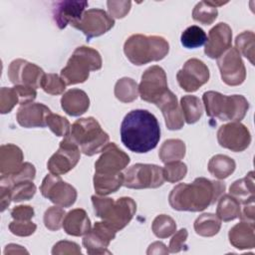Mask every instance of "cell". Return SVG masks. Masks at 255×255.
<instances>
[{
    "label": "cell",
    "mask_w": 255,
    "mask_h": 255,
    "mask_svg": "<svg viewBox=\"0 0 255 255\" xmlns=\"http://www.w3.org/2000/svg\"><path fill=\"white\" fill-rule=\"evenodd\" d=\"M121 139L126 147L136 153L155 148L160 139V127L153 114L146 110H132L121 125Z\"/></svg>",
    "instance_id": "6da1fadb"
},
{
    "label": "cell",
    "mask_w": 255,
    "mask_h": 255,
    "mask_svg": "<svg viewBox=\"0 0 255 255\" xmlns=\"http://www.w3.org/2000/svg\"><path fill=\"white\" fill-rule=\"evenodd\" d=\"M225 188L222 181L197 177L192 183H179L174 186L168 195V202L174 210L198 212L214 204Z\"/></svg>",
    "instance_id": "7a4b0ae2"
},
{
    "label": "cell",
    "mask_w": 255,
    "mask_h": 255,
    "mask_svg": "<svg viewBox=\"0 0 255 255\" xmlns=\"http://www.w3.org/2000/svg\"><path fill=\"white\" fill-rule=\"evenodd\" d=\"M169 52L168 42L161 36L130 35L124 44V53L135 66L157 62L165 58Z\"/></svg>",
    "instance_id": "3957f363"
},
{
    "label": "cell",
    "mask_w": 255,
    "mask_h": 255,
    "mask_svg": "<svg viewBox=\"0 0 255 255\" xmlns=\"http://www.w3.org/2000/svg\"><path fill=\"white\" fill-rule=\"evenodd\" d=\"M91 199L96 216L100 217L115 231L124 229L136 211L135 201L128 196L115 200L110 197L92 195Z\"/></svg>",
    "instance_id": "277c9868"
},
{
    "label": "cell",
    "mask_w": 255,
    "mask_h": 255,
    "mask_svg": "<svg viewBox=\"0 0 255 255\" xmlns=\"http://www.w3.org/2000/svg\"><path fill=\"white\" fill-rule=\"evenodd\" d=\"M206 114L220 121L240 122L244 119L249 103L241 95L225 96L215 91H207L202 96Z\"/></svg>",
    "instance_id": "5b68a950"
},
{
    "label": "cell",
    "mask_w": 255,
    "mask_h": 255,
    "mask_svg": "<svg viewBox=\"0 0 255 255\" xmlns=\"http://www.w3.org/2000/svg\"><path fill=\"white\" fill-rule=\"evenodd\" d=\"M67 136L88 156L102 152L110 139L109 134L93 117L77 120L72 125L70 133Z\"/></svg>",
    "instance_id": "8992f818"
},
{
    "label": "cell",
    "mask_w": 255,
    "mask_h": 255,
    "mask_svg": "<svg viewBox=\"0 0 255 255\" xmlns=\"http://www.w3.org/2000/svg\"><path fill=\"white\" fill-rule=\"evenodd\" d=\"M102 57L97 50L86 46L78 47L61 70V78L66 85L82 84L88 80L91 71L102 68Z\"/></svg>",
    "instance_id": "52a82bcc"
},
{
    "label": "cell",
    "mask_w": 255,
    "mask_h": 255,
    "mask_svg": "<svg viewBox=\"0 0 255 255\" xmlns=\"http://www.w3.org/2000/svg\"><path fill=\"white\" fill-rule=\"evenodd\" d=\"M164 182L162 167L150 163H135L124 172V186L132 189L157 188Z\"/></svg>",
    "instance_id": "ba28073f"
},
{
    "label": "cell",
    "mask_w": 255,
    "mask_h": 255,
    "mask_svg": "<svg viewBox=\"0 0 255 255\" xmlns=\"http://www.w3.org/2000/svg\"><path fill=\"white\" fill-rule=\"evenodd\" d=\"M42 195L61 207H70L77 200L76 188L64 181L60 175L47 174L40 186Z\"/></svg>",
    "instance_id": "9c48e42d"
},
{
    "label": "cell",
    "mask_w": 255,
    "mask_h": 255,
    "mask_svg": "<svg viewBox=\"0 0 255 255\" xmlns=\"http://www.w3.org/2000/svg\"><path fill=\"white\" fill-rule=\"evenodd\" d=\"M167 90L166 74L161 67L154 65L142 73L138 85V94L142 101L155 104Z\"/></svg>",
    "instance_id": "30bf717a"
},
{
    "label": "cell",
    "mask_w": 255,
    "mask_h": 255,
    "mask_svg": "<svg viewBox=\"0 0 255 255\" xmlns=\"http://www.w3.org/2000/svg\"><path fill=\"white\" fill-rule=\"evenodd\" d=\"M115 25V20L103 9L93 8L84 12L82 18L72 27L81 31L86 37L87 41L92 38L99 37L110 31Z\"/></svg>",
    "instance_id": "8fae6325"
},
{
    "label": "cell",
    "mask_w": 255,
    "mask_h": 255,
    "mask_svg": "<svg viewBox=\"0 0 255 255\" xmlns=\"http://www.w3.org/2000/svg\"><path fill=\"white\" fill-rule=\"evenodd\" d=\"M81 157L80 147L68 136L60 142L58 150L50 157L47 168L52 174L62 175L72 170Z\"/></svg>",
    "instance_id": "7c38bea8"
},
{
    "label": "cell",
    "mask_w": 255,
    "mask_h": 255,
    "mask_svg": "<svg viewBox=\"0 0 255 255\" xmlns=\"http://www.w3.org/2000/svg\"><path fill=\"white\" fill-rule=\"evenodd\" d=\"M217 66L222 81L231 87L243 84L246 79V69L240 53L236 48L230 47L218 59Z\"/></svg>",
    "instance_id": "4fadbf2b"
},
{
    "label": "cell",
    "mask_w": 255,
    "mask_h": 255,
    "mask_svg": "<svg viewBox=\"0 0 255 255\" xmlns=\"http://www.w3.org/2000/svg\"><path fill=\"white\" fill-rule=\"evenodd\" d=\"M209 76L208 67L201 60L192 58L187 60L177 72L176 80L183 91L193 93L208 82Z\"/></svg>",
    "instance_id": "5bb4252c"
},
{
    "label": "cell",
    "mask_w": 255,
    "mask_h": 255,
    "mask_svg": "<svg viewBox=\"0 0 255 255\" xmlns=\"http://www.w3.org/2000/svg\"><path fill=\"white\" fill-rule=\"evenodd\" d=\"M217 141L224 148L240 152L249 146L251 134L247 127L240 122H231L218 128Z\"/></svg>",
    "instance_id": "9a60e30c"
},
{
    "label": "cell",
    "mask_w": 255,
    "mask_h": 255,
    "mask_svg": "<svg viewBox=\"0 0 255 255\" xmlns=\"http://www.w3.org/2000/svg\"><path fill=\"white\" fill-rule=\"evenodd\" d=\"M129 156L115 142H109L95 162V173L116 175L122 172L129 163Z\"/></svg>",
    "instance_id": "2e32d148"
},
{
    "label": "cell",
    "mask_w": 255,
    "mask_h": 255,
    "mask_svg": "<svg viewBox=\"0 0 255 255\" xmlns=\"http://www.w3.org/2000/svg\"><path fill=\"white\" fill-rule=\"evenodd\" d=\"M117 231L109 226L105 221H98L94 227L84 235L83 246L90 255L112 254L108 247L113 239L116 237Z\"/></svg>",
    "instance_id": "e0dca14e"
},
{
    "label": "cell",
    "mask_w": 255,
    "mask_h": 255,
    "mask_svg": "<svg viewBox=\"0 0 255 255\" xmlns=\"http://www.w3.org/2000/svg\"><path fill=\"white\" fill-rule=\"evenodd\" d=\"M7 74L12 84L37 89L40 87L41 80L45 73L43 69L36 64L23 59H16L10 63Z\"/></svg>",
    "instance_id": "ac0fdd59"
},
{
    "label": "cell",
    "mask_w": 255,
    "mask_h": 255,
    "mask_svg": "<svg viewBox=\"0 0 255 255\" xmlns=\"http://www.w3.org/2000/svg\"><path fill=\"white\" fill-rule=\"evenodd\" d=\"M232 30L228 24L220 22L209 30L204 53L210 59H218L231 47Z\"/></svg>",
    "instance_id": "d6986e66"
},
{
    "label": "cell",
    "mask_w": 255,
    "mask_h": 255,
    "mask_svg": "<svg viewBox=\"0 0 255 255\" xmlns=\"http://www.w3.org/2000/svg\"><path fill=\"white\" fill-rule=\"evenodd\" d=\"M162 113L165 126L169 130H178L183 128L184 118L176 96L168 89L154 104Z\"/></svg>",
    "instance_id": "ffe728a7"
},
{
    "label": "cell",
    "mask_w": 255,
    "mask_h": 255,
    "mask_svg": "<svg viewBox=\"0 0 255 255\" xmlns=\"http://www.w3.org/2000/svg\"><path fill=\"white\" fill-rule=\"evenodd\" d=\"M88 5L87 1L65 0L57 2L53 11L54 21L60 29H64L68 25L72 26L81 20Z\"/></svg>",
    "instance_id": "44dd1931"
},
{
    "label": "cell",
    "mask_w": 255,
    "mask_h": 255,
    "mask_svg": "<svg viewBox=\"0 0 255 255\" xmlns=\"http://www.w3.org/2000/svg\"><path fill=\"white\" fill-rule=\"evenodd\" d=\"M51 110L41 103H30L19 107L16 120L17 123L26 128H45L47 126V117Z\"/></svg>",
    "instance_id": "7402d4cb"
},
{
    "label": "cell",
    "mask_w": 255,
    "mask_h": 255,
    "mask_svg": "<svg viewBox=\"0 0 255 255\" xmlns=\"http://www.w3.org/2000/svg\"><path fill=\"white\" fill-rule=\"evenodd\" d=\"M24 154L22 149L13 144L6 143L0 146V174L9 176L17 172L23 165Z\"/></svg>",
    "instance_id": "603a6c76"
},
{
    "label": "cell",
    "mask_w": 255,
    "mask_h": 255,
    "mask_svg": "<svg viewBox=\"0 0 255 255\" xmlns=\"http://www.w3.org/2000/svg\"><path fill=\"white\" fill-rule=\"evenodd\" d=\"M63 111L71 117L84 115L90 107V99L86 92L80 89H71L61 98Z\"/></svg>",
    "instance_id": "cb8c5ba5"
},
{
    "label": "cell",
    "mask_w": 255,
    "mask_h": 255,
    "mask_svg": "<svg viewBox=\"0 0 255 255\" xmlns=\"http://www.w3.org/2000/svg\"><path fill=\"white\" fill-rule=\"evenodd\" d=\"M254 223L241 221L235 224L228 232L230 244L239 250L253 249L255 247Z\"/></svg>",
    "instance_id": "d4e9b609"
},
{
    "label": "cell",
    "mask_w": 255,
    "mask_h": 255,
    "mask_svg": "<svg viewBox=\"0 0 255 255\" xmlns=\"http://www.w3.org/2000/svg\"><path fill=\"white\" fill-rule=\"evenodd\" d=\"M64 231L72 236H83L91 229V220L82 208H75L66 213L63 220Z\"/></svg>",
    "instance_id": "484cf974"
},
{
    "label": "cell",
    "mask_w": 255,
    "mask_h": 255,
    "mask_svg": "<svg viewBox=\"0 0 255 255\" xmlns=\"http://www.w3.org/2000/svg\"><path fill=\"white\" fill-rule=\"evenodd\" d=\"M250 171L245 177L235 180L229 187V194L234 196L240 203H254V175Z\"/></svg>",
    "instance_id": "4316f807"
},
{
    "label": "cell",
    "mask_w": 255,
    "mask_h": 255,
    "mask_svg": "<svg viewBox=\"0 0 255 255\" xmlns=\"http://www.w3.org/2000/svg\"><path fill=\"white\" fill-rule=\"evenodd\" d=\"M207 168L209 173L215 178L225 179L234 172L236 163L234 159L228 155L215 154L209 159Z\"/></svg>",
    "instance_id": "83f0119b"
},
{
    "label": "cell",
    "mask_w": 255,
    "mask_h": 255,
    "mask_svg": "<svg viewBox=\"0 0 255 255\" xmlns=\"http://www.w3.org/2000/svg\"><path fill=\"white\" fill-rule=\"evenodd\" d=\"M186 146L183 140L179 138H169L164 140L158 150L160 160L165 164L171 161H177L185 156Z\"/></svg>",
    "instance_id": "f1b7e54d"
},
{
    "label": "cell",
    "mask_w": 255,
    "mask_h": 255,
    "mask_svg": "<svg viewBox=\"0 0 255 255\" xmlns=\"http://www.w3.org/2000/svg\"><path fill=\"white\" fill-rule=\"evenodd\" d=\"M94 188L98 195L105 196L118 191L124 184V173L116 175H94Z\"/></svg>",
    "instance_id": "f546056e"
},
{
    "label": "cell",
    "mask_w": 255,
    "mask_h": 255,
    "mask_svg": "<svg viewBox=\"0 0 255 255\" xmlns=\"http://www.w3.org/2000/svg\"><path fill=\"white\" fill-rule=\"evenodd\" d=\"M240 202L231 194H222L218 198L216 215L221 221L228 222L239 217L241 206Z\"/></svg>",
    "instance_id": "4dcf8cb0"
},
{
    "label": "cell",
    "mask_w": 255,
    "mask_h": 255,
    "mask_svg": "<svg viewBox=\"0 0 255 255\" xmlns=\"http://www.w3.org/2000/svg\"><path fill=\"white\" fill-rule=\"evenodd\" d=\"M195 233L203 237L216 235L221 228L220 218L213 213H203L199 215L193 224Z\"/></svg>",
    "instance_id": "1f68e13d"
},
{
    "label": "cell",
    "mask_w": 255,
    "mask_h": 255,
    "mask_svg": "<svg viewBox=\"0 0 255 255\" xmlns=\"http://www.w3.org/2000/svg\"><path fill=\"white\" fill-rule=\"evenodd\" d=\"M180 108L183 114L184 122L188 125H192L197 123L203 114V106L199 100V98L186 95L180 99Z\"/></svg>",
    "instance_id": "d6a6232c"
},
{
    "label": "cell",
    "mask_w": 255,
    "mask_h": 255,
    "mask_svg": "<svg viewBox=\"0 0 255 255\" xmlns=\"http://www.w3.org/2000/svg\"><path fill=\"white\" fill-rule=\"evenodd\" d=\"M114 93L120 102L131 103L138 97V85L131 78L124 77L117 81Z\"/></svg>",
    "instance_id": "836d02e7"
},
{
    "label": "cell",
    "mask_w": 255,
    "mask_h": 255,
    "mask_svg": "<svg viewBox=\"0 0 255 255\" xmlns=\"http://www.w3.org/2000/svg\"><path fill=\"white\" fill-rule=\"evenodd\" d=\"M207 36L203 29L196 25L187 27L180 36V42L186 49H195L206 43Z\"/></svg>",
    "instance_id": "e575fe53"
},
{
    "label": "cell",
    "mask_w": 255,
    "mask_h": 255,
    "mask_svg": "<svg viewBox=\"0 0 255 255\" xmlns=\"http://www.w3.org/2000/svg\"><path fill=\"white\" fill-rule=\"evenodd\" d=\"M151 230L153 234L160 238H167L176 231V223L173 218L166 214L157 215L151 224Z\"/></svg>",
    "instance_id": "d590c367"
},
{
    "label": "cell",
    "mask_w": 255,
    "mask_h": 255,
    "mask_svg": "<svg viewBox=\"0 0 255 255\" xmlns=\"http://www.w3.org/2000/svg\"><path fill=\"white\" fill-rule=\"evenodd\" d=\"M218 16V10L216 7H213L208 4L207 1L198 2L192 11V18L194 21L202 25L212 24Z\"/></svg>",
    "instance_id": "8d00e7d4"
},
{
    "label": "cell",
    "mask_w": 255,
    "mask_h": 255,
    "mask_svg": "<svg viewBox=\"0 0 255 255\" xmlns=\"http://www.w3.org/2000/svg\"><path fill=\"white\" fill-rule=\"evenodd\" d=\"M36 175V169L35 166L30 163V162H24L21 168L9 175V176H1L0 177V185H5V186H12L13 184L20 182V181H25V180H34Z\"/></svg>",
    "instance_id": "74e56055"
},
{
    "label": "cell",
    "mask_w": 255,
    "mask_h": 255,
    "mask_svg": "<svg viewBox=\"0 0 255 255\" xmlns=\"http://www.w3.org/2000/svg\"><path fill=\"white\" fill-rule=\"evenodd\" d=\"M255 35L252 31H244L237 35L235 39L236 50L247 58L252 65H254V47Z\"/></svg>",
    "instance_id": "f35d334b"
},
{
    "label": "cell",
    "mask_w": 255,
    "mask_h": 255,
    "mask_svg": "<svg viewBox=\"0 0 255 255\" xmlns=\"http://www.w3.org/2000/svg\"><path fill=\"white\" fill-rule=\"evenodd\" d=\"M9 188L11 191L12 201L14 202L30 200L36 193V185L32 180L17 182Z\"/></svg>",
    "instance_id": "ab89813d"
},
{
    "label": "cell",
    "mask_w": 255,
    "mask_h": 255,
    "mask_svg": "<svg viewBox=\"0 0 255 255\" xmlns=\"http://www.w3.org/2000/svg\"><path fill=\"white\" fill-rule=\"evenodd\" d=\"M66 83L60 76L52 73L44 74L40 83V87L42 88V90L45 93L53 96L63 94L66 89Z\"/></svg>",
    "instance_id": "60d3db41"
},
{
    "label": "cell",
    "mask_w": 255,
    "mask_h": 255,
    "mask_svg": "<svg viewBox=\"0 0 255 255\" xmlns=\"http://www.w3.org/2000/svg\"><path fill=\"white\" fill-rule=\"evenodd\" d=\"M66 215L65 210L58 205L49 207L44 213V225L51 231H58L63 227V220Z\"/></svg>",
    "instance_id": "b9f144b4"
},
{
    "label": "cell",
    "mask_w": 255,
    "mask_h": 255,
    "mask_svg": "<svg viewBox=\"0 0 255 255\" xmlns=\"http://www.w3.org/2000/svg\"><path fill=\"white\" fill-rule=\"evenodd\" d=\"M162 171L164 180L170 183H174L185 177L187 173V166L184 162H181L179 160L171 161L165 163Z\"/></svg>",
    "instance_id": "7bdbcfd3"
},
{
    "label": "cell",
    "mask_w": 255,
    "mask_h": 255,
    "mask_svg": "<svg viewBox=\"0 0 255 255\" xmlns=\"http://www.w3.org/2000/svg\"><path fill=\"white\" fill-rule=\"evenodd\" d=\"M47 126L57 136L66 137L71 130V125L69 121L57 114H49L47 117Z\"/></svg>",
    "instance_id": "ee69618b"
},
{
    "label": "cell",
    "mask_w": 255,
    "mask_h": 255,
    "mask_svg": "<svg viewBox=\"0 0 255 255\" xmlns=\"http://www.w3.org/2000/svg\"><path fill=\"white\" fill-rule=\"evenodd\" d=\"M17 104H20V100L14 87L0 89V113L2 115L10 113Z\"/></svg>",
    "instance_id": "f6af8a7d"
},
{
    "label": "cell",
    "mask_w": 255,
    "mask_h": 255,
    "mask_svg": "<svg viewBox=\"0 0 255 255\" xmlns=\"http://www.w3.org/2000/svg\"><path fill=\"white\" fill-rule=\"evenodd\" d=\"M37 229V225L31 220H13L9 224V230L16 236L26 237L32 235Z\"/></svg>",
    "instance_id": "bcb514c9"
},
{
    "label": "cell",
    "mask_w": 255,
    "mask_h": 255,
    "mask_svg": "<svg viewBox=\"0 0 255 255\" xmlns=\"http://www.w3.org/2000/svg\"><path fill=\"white\" fill-rule=\"evenodd\" d=\"M108 10L110 16L114 19H122L127 16L130 10L131 2L130 1H108L107 2Z\"/></svg>",
    "instance_id": "7dc6e473"
},
{
    "label": "cell",
    "mask_w": 255,
    "mask_h": 255,
    "mask_svg": "<svg viewBox=\"0 0 255 255\" xmlns=\"http://www.w3.org/2000/svg\"><path fill=\"white\" fill-rule=\"evenodd\" d=\"M81 247L76 243L68 240H62L57 242L52 249L53 255H79L81 254Z\"/></svg>",
    "instance_id": "c3c4849f"
},
{
    "label": "cell",
    "mask_w": 255,
    "mask_h": 255,
    "mask_svg": "<svg viewBox=\"0 0 255 255\" xmlns=\"http://www.w3.org/2000/svg\"><path fill=\"white\" fill-rule=\"evenodd\" d=\"M188 232L185 228H181L178 230L170 239L169 245H168V251L170 253H177L183 249V247H186V240H187Z\"/></svg>",
    "instance_id": "681fc988"
},
{
    "label": "cell",
    "mask_w": 255,
    "mask_h": 255,
    "mask_svg": "<svg viewBox=\"0 0 255 255\" xmlns=\"http://www.w3.org/2000/svg\"><path fill=\"white\" fill-rule=\"evenodd\" d=\"M14 89L16 90L19 100H20V105H26L33 103V101L37 97V91L36 89L29 87V86H23V85H15Z\"/></svg>",
    "instance_id": "f907efd6"
},
{
    "label": "cell",
    "mask_w": 255,
    "mask_h": 255,
    "mask_svg": "<svg viewBox=\"0 0 255 255\" xmlns=\"http://www.w3.org/2000/svg\"><path fill=\"white\" fill-rule=\"evenodd\" d=\"M10 214L14 220L28 221L34 217L35 211L30 205H18L11 209Z\"/></svg>",
    "instance_id": "816d5d0a"
},
{
    "label": "cell",
    "mask_w": 255,
    "mask_h": 255,
    "mask_svg": "<svg viewBox=\"0 0 255 255\" xmlns=\"http://www.w3.org/2000/svg\"><path fill=\"white\" fill-rule=\"evenodd\" d=\"M12 197H11V191L8 186L0 185V206L1 211L3 212L11 203Z\"/></svg>",
    "instance_id": "f5cc1de1"
},
{
    "label": "cell",
    "mask_w": 255,
    "mask_h": 255,
    "mask_svg": "<svg viewBox=\"0 0 255 255\" xmlns=\"http://www.w3.org/2000/svg\"><path fill=\"white\" fill-rule=\"evenodd\" d=\"M254 215H255L254 203L244 204L243 209L240 211L239 218L241 219V221H246V222L254 223Z\"/></svg>",
    "instance_id": "db71d44e"
},
{
    "label": "cell",
    "mask_w": 255,
    "mask_h": 255,
    "mask_svg": "<svg viewBox=\"0 0 255 255\" xmlns=\"http://www.w3.org/2000/svg\"><path fill=\"white\" fill-rule=\"evenodd\" d=\"M169 251L166 248V246L159 241L153 242L148 246V249L146 251L147 255H151V254H167Z\"/></svg>",
    "instance_id": "11a10c76"
},
{
    "label": "cell",
    "mask_w": 255,
    "mask_h": 255,
    "mask_svg": "<svg viewBox=\"0 0 255 255\" xmlns=\"http://www.w3.org/2000/svg\"><path fill=\"white\" fill-rule=\"evenodd\" d=\"M21 253L28 254L29 252L24 247H22L20 245H17V244H8L5 247V250H4L5 255H7V254H21Z\"/></svg>",
    "instance_id": "9f6ffc18"
}]
</instances>
